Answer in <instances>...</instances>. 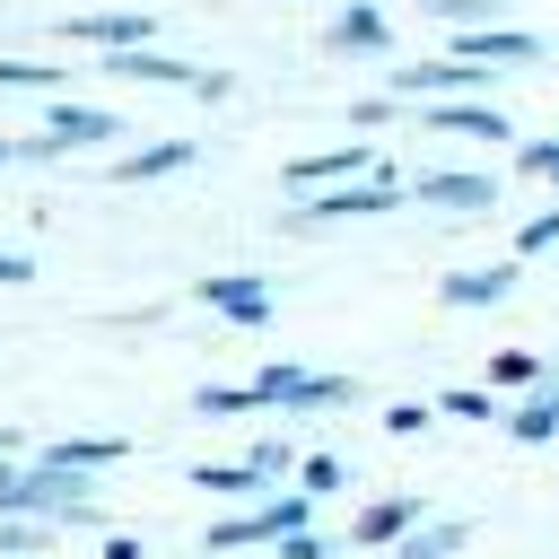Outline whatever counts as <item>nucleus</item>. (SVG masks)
<instances>
[{
  "instance_id": "obj_1",
  "label": "nucleus",
  "mask_w": 559,
  "mask_h": 559,
  "mask_svg": "<svg viewBox=\"0 0 559 559\" xmlns=\"http://www.w3.org/2000/svg\"><path fill=\"white\" fill-rule=\"evenodd\" d=\"M245 393H253V411H349V402H358L349 376H314V367H297V358H271Z\"/></svg>"
},
{
  "instance_id": "obj_2",
  "label": "nucleus",
  "mask_w": 559,
  "mask_h": 559,
  "mask_svg": "<svg viewBox=\"0 0 559 559\" xmlns=\"http://www.w3.org/2000/svg\"><path fill=\"white\" fill-rule=\"evenodd\" d=\"M288 533H314V498L306 489H288V498H262V507H245V515H227V524H210V550H253V542H288Z\"/></svg>"
},
{
  "instance_id": "obj_3",
  "label": "nucleus",
  "mask_w": 559,
  "mask_h": 559,
  "mask_svg": "<svg viewBox=\"0 0 559 559\" xmlns=\"http://www.w3.org/2000/svg\"><path fill=\"white\" fill-rule=\"evenodd\" d=\"M402 201H411V183L384 166V175H367V183H341V192L297 201V210H288V227H341V218H376V210H402Z\"/></svg>"
},
{
  "instance_id": "obj_4",
  "label": "nucleus",
  "mask_w": 559,
  "mask_h": 559,
  "mask_svg": "<svg viewBox=\"0 0 559 559\" xmlns=\"http://www.w3.org/2000/svg\"><path fill=\"white\" fill-rule=\"evenodd\" d=\"M367 175H384V157L367 148V140H341V148H323V157H288V192H341V183H367Z\"/></svg>"
},
{
  "instance_id": "obj_5",
  "label": "nucleus",
  "mask_w": 559,
  "mask_h": 559,
  "mask_svg": "<svg viewBox=\"0 0 559 559\" xmlns=\"http://www.w3.org/2000/svg\"><path fill=\"white\" fill-rule=\"evenodd\" d=\"M411 122L428 140H515V122L489 105V96H454V105H411Z\"/></svg>"
},
{
  "instance_id": "obj_6",
  "label": "nucleus",
  "mask_w": 559,
  "mask_h": 559,
  "mask_svg": "<svg viewBox=\"0 0 559 559\" xmlns=\"http://www.w3.org/2000/svg\"><path fill=\"white\" fill-rule=\"evenodd\" d=\"M454 61L489 70V79H498V61L533 70V61H550V35H533V26H480V35H454Z\"/></svg>"
},
{
  "instance_id": "obj_7",
  "label": "nucleus",
  "mask_w": 559,
  "mask_h": 559,
  "mask_svg": "<svg viewBox=\"0 0 559 559\" xmlns=\"http://www.w3.org/2000/svg\"><path fill=\"white\" fill-rule=\"evenodd\" d=\"M411 201L454 210V218H480V210L498 201V175H480V166H437V175H411Z\"/></svg>"
},
{
  "instance_id": "obj_8",
  "label": "nucleus",
  "mask_w": 559,
  "mask_h": 559,
  "mask_svg": "<svg viewBox=\"0 0 559 559\" xmlns=\"http://www.w3.org/2000/svg\"><path fill=\"white\" fill-rule=\"evenodd\" d=\"M515 271H524L515 253H507V262H472V271H445V280H437V297H445L454 314H480V306H507V297H515Z\"/></svg>"
},
{
  "instance_id": "obj_9",
  "label": "nucleus",
  "mask_w": 559,
  "mask_h": 559,
  "mask_svg": "<svg viewBox=\"0 0 559 559\" xmlns=\"http://www.w3.org/2000/svg\"><path fill=\"white\" fill-rule=\"evenodd\" d=\"M419 524H428V498H411V489H402V498H376V507L349 524V542H358V550H402Z\"/></svg>"
},
{
  "instance_id": "obj_10",
  "label": "nucleus",
  "mask_w": 559,
  "mask_h": 559,
  "mask_svg": "<svg viewBox=\"0 0 559 559\" xmlns=\"http://www.w3.org/2000/svg\"><path fill=\"white\" fill-rule=\"evenodd\" d=\"M323 52H341V61H349V52H376V61H384V52H393V17H384V9H367V0H349V9H332Z\"/></svg>"
},
{
  "instance_id": "obj_11",
  "label": "nucleus",
  "mask_w": 559,
  "mask_h": 559,
  "mask_svg": "<svg viewBox=\"0 0 559 559\" xmlns=\"http://www.w3.org/2000/svg\"><path fill=\"white\" fill-rule=\"evenodd\" d=\"M201 306H218L227 323H271V280H253V271H218V280H201Z\"/></svg>"
},
{
  "instance_id": "obj_12",
  "label": "nucleus",
  "mask_w": 559,
  "mask_h": 559,
  "mask_svg": "<svg viewBox=\"0 0 559 559\" xmlns=\"http://www.w3.org/2000/svg\"><path fill=\"white\" fill-rule=\"evenodd\" d=\"M61 35H79V44H105V52H140V44H148V17H140V9H105V17H61Z\"/></svg>"
},
{
  "instance_id": "obj_13",
  "label": "nucleus",
  "mask_w": 559,
  "mask_h": 559,
  "mask_svg": "<svg viewBox=\"0 0 559 559\" xmlns=\"http://www.w3.org/2000/svg\"><path fill=\"white\" fill-rule=\"evenodd\" d=\"M44 140H52V148H96V140H122V122H114L105 105H70V96H61Z\"/></svg>"
},
{
  "instance_id": "obj_14",
  "label": "nucleus",
  "mask_w": 559,
  "mask_h": 559,
  "mask_svg": "<svg viewBox=\"0 0 559 559\" xmlns=\"http://www.w3.org/2000/svg\"><path fill=\"white\" fill-rule=\"evenodd\" d=\"M498 428H507L515 445H550V437H559V376H550L542 393H524L515 411H498Z\"/></svg>"
},
{
  "instance_id": "obj_15",
  "label": "nucleus",
  "mask_w": 559,
  "mask_h": 559,
  "mask_svg": "<svg viewBox=\"0 0 559 559\" xmlns=\"http://www.w3.org/2000/svg\"><path fill=\"white\" fill-rule=\"evenodd\" d=\"M550 376H559V367H550L542 349H498V358H489V384H498V393H515V402H524V393H542Z\"/></svg>"
},
{
  "instance_id": "obj_16",
  "label": "nucleus",
  "mask_w": 559,
  "mask_h": 559,
  "mask_svg": "<svg viewBox=\"0 0 559 559\" xmlns=\"http://www.w3.org/2000/svg\"><path fill=\"white\" fill-rule=\"evenodd\" d=\"M463 542H472V524H463V515H428L393 559H463Z\"/></svg>"
},
{
  "instance_id": "obj_17",
  "label": "nucleus",
  "mask_w": 559,
  "mask_h": 559,
  "mask_svg": "<svg viewBox=\"0 0 559 559\" xmlns=\"http://www.w3.org/2000/svg\"><path fill=\"white\" fill-rule=\"evenodd\" d=\"M419 17H437L445 35H480V26H507V0H419Z\"/></svg>"
},
{
  "instance_id": "obj_18",
  "label": "nucleus",
  "mask_w": 559,
  "mask_h": 559,
  "mask_svg": "<svg viewBox=\"0 0 559 559\" xmlns=\"http://www.w3.org/2000/svg\"><path fill=\"white\" fill-rule=\"evenodd\" d=\"M122 454H131L122 437H61V445H44V463H61V472H105Z\"/></svg>"
},
{
  "instance_id": "obj_19",
  "label": "nucleus",
  "mask_w": 559,
  "mask_h": 559,
  "mask_svg": "<svg viewBox=\"0 0 559 559\" xmlns=\"http://www.w3.org/2000/svg\"><path fill=\"white\" fill-rule=\"evenodd\" d=\"M192 157H201L192 140H157V148H140V157H122L114 175H122V183H148V175H175V166H192Z\"/></svg>"
},
{
  "instance_id": "obj_20",
  "label": "nucleus",
  "mask_w": 559,
  "mask_h": 559,
  "mask_svg": "<svg viewBox=\"0 0 559 559\" xmlns=\"http://www.w3.org/2000/svg\"><path fill=\"white\" fill-rule=\"evenodd\" d=\"M192 480H201L210 498H253V489H262V472H253V463H201Z\"/></svg>"
},
{
  "instance_id": "obj_21",
  "label": "nucleus",
  "mask_w": 559,
  "mask_h": 559,
  "mask_svg": "<svg viewBox=\"0 0 559 559\" xmlns=\"http://www.w3.org/2000/svg\"><path fill=\"white\" fill-rule=\"evenodd\" d=\"M559 245V210H533L524 227H515V262H533V253H550Z\"/></svg>"
},
{
  "instance_id": "obj_22",
  "label": "nucleus",
  "mask_w": 559,
  "mask_h": 559,
  "mask_svg": "<svg viewBox=\"0 0 559 559\" xmlns=\"http://www.w3.org/2000/svg\"><path fill=\"white\" fill-rule=\"evenodd\" d=\"M297 489H306V498L341 489V454H306V463H297Z\"/></svg>"
},
{
  "instance_id": "obj_23",
  "label": "nucleus",
  "mask_w": 559,
  "mask_h": 559,
  "mask_svg": "<svg viewBox=\"0 0 559 559\" xmlns=\"http://www.w3.org/2000/svg\"><path fill=\"white\" fill-rule=\"evenodd\" d=\"M437 411H445V419H489V393H480V384H445Z\"/></svg>"
},
{
  "instance_id": "obj_24",
  "label": "nucleus",
  "mask_w": 559,
  "mask_h": 559,
  "mask_svg": "<svg viewBox=\"0 0 559 559\" xmlns=\"http://www.w3.org/2000/svg\"><path fill=\"white\" fill-rule=\"evenodd\" d=\"M428 419H437L428 402H384V437H419Z\"/></svg>"
},
{
  "instance_id": "obj_25",
  "label": "nucleus",
  "mask_w": 559,
  "mask_h": 559,
  "mask_svg": "<svg viewBox=\"0 0 559 559\" xmlns=\"http://www.w3.org/2000/svg\"><path fill=\"white\" fill-rule=\"evenodd\" d=\"M245 463H253L262 480H280V472H297V454H288V437H262V445H253Z\"/></svg>"
},
{
  "instance_id": "obj_26",
  "label": "nucleus",
  "mask_w": 559,
  "mask_h": 559,
  "mask_svg": "<svg viewBox=\"0 0 559 559\" xmlns=\"http://www.w3.org/2000/svg\"><path fill=\"white\" fill-rule=\"evenodd\" d=\"M515 175H559V131L550 140H524L515 148Z\"/></svg>"
},
{
  "instance_id": "obj_27",
  "label": "nucleus",
  "mask_w": 559,
  "mask_h": 559,
  "mask_svg": "<svg viewBox=\"0 0 559 559\" xmlns=\"http://www.w3.org/2000/svg\"><path fill=\"white\" fill-rule=\"evenodd\" d=\"M0 87H61V70H44V61H0Z\"/></svg>"
},
{
  "instance_id": "obj_28",
  "label": "nucleus",
  "mask_w": 559,
  "mask_h": 559,
  "mask_svg": "<svg viewBox=\"0 0 559 559\" xmlns=\"http://www.w3.org/2000/svg\"><path fill=\"white\" fill-rule=\"evenodd\" d=\"M393 114H402V96H358V105H349L358 131H376V122H393Z\"/></svg>"
},
{
  "instance_id": "obj_29",
  "label": "nucleus",
  "mask_w": 559,
  "mask_h": 559,
  "mask_svg": "<svg viewBox=\"0 0 559 559\" xmlns=\"http://www.w3.org/2000/svg\"><path fill=\"white\" fill-rule=\"evenodd\" d=\"M280 559H332V542H323V533H288V542H280Z\"/></svg>"
},
{
  "instance_id": "obj_30",
  "label": "nucleus",
  "mask_w": 559,
  "mask_h": 559,
  "mask_svg": "<svg viewBox=\"0 0 559 559\" xmlns=\"http://www.w3.org/2000/svg\"><path fill=\"white\" fill-rule=\"evenodd\" d=\"M44 542V524H0V550H35Z\"/></svg>"
},
{
  "instance_id": "obj_31",
  "label": "nucleus",
  "mask_w": 559,
  "mask_h": 559,
  "mask_svg": "<svg viewBox=\"0 0 559 559\" xmlns=\"http://www.w3.org/2000/svg\"><path fill=\"white\" fill-rule=\"evenodd\" d=\"M17 280H35V262L26 253H0V288H17Z\"/></svg>"
},
{
  "instance_id": "obj_32",
  "label": "nucleus",
  "mask_w": 559,
  "mask_h": 559,
  "mask_svg": "<svg viewBox=\"0 0 559 559\" xmlns=\"http://www.w3.org/2000/svg\"><path fill=\"white\" fill-rule=\"evenodd\" d=\"M105 559H140V542H131V533H114V542H105Z\"/></svg>"
},
{
  "instance_id": "obj_33",
  "label": "nucleus",
  "mask_w": 559,
  "mask_h": 559,
  "mask_svg": "<svg viewBox=\"0 0 559 559\" xmlns=\"http://www.w3.org/2000/svg\"><path fill=\"white\" fill-rule=\"evenodd\" d=\"M0 157H26V140H9V131H0Z\"/></svg>"
},
{
  "instance_id": "obj_34",
  "label": "nucleus",
  "mask_w": 559,
  "mask_h": 559,
  "mask_svg": "<svg viewBox=\"0 0 559 559\" xmlns=\"http://www.w3.org/2000/svg\"><path fill=\"white\" fill-rule=\"evenodd\" d=\"M550 183H559V175H550Z\"/></svg>"
}]
</instances>
